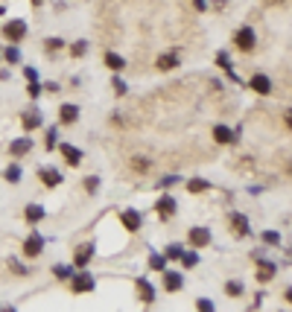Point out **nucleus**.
<instances>
[{
    "instance_id": "13",
    "label": "nucleus",
    "mask_w": 292,
    "mask_h": 312,
    "mask_svg": "<svg viewBox=\"0 0 292 312\" xmlns=\"http://www.w3.org/2000/svg\"><path fill=\"white\" fill-rule=\"evenodd\" d=\"M251 88H254V91H257V94H269V91H272V82H269V76H263V73H254V76H251Z\"/></svg>"
},
{
    "instance_id": "26",
    "label": "nucleus",
    "mask_w": 292,
    "mask_h": 312,
    "mask_svg": "<svg viewBox=\"0 0 292 312\" xmlns=\"http://www.w3.org/2000/svg\"><path fill=\"white\" fill-rule=\"evenodd\" d=\"M225 292L231 295V298H234V295H243V283H240V280H228L225 283Z\"/></svg>"
},
{
    "instance_id": "23",
    "label": "nucleus",
    "mask_w": 292,
    "mask_h": 312,
    "mask_svg": "<svg viewBox=\"0 0 292 312\" xmlns=\"http://www.w3.org/2000/svg\"><path fill=\"white\" fill-rule=\"evenodd\" d=\"M149 269H152V272H164V269H167V257L152 254V257H149Z\"/></svg>"
},
{
    "instance_id": "21",
    "label": "nucleus",
    "mask_w": 292,
    "mask_h": 312,
    "mask_svg": "<svg viewBox=\"0 0 292 312\" xmlns=\"http://www.w3.org/2000/svg\"><path fill=\"white\" fill-rule=\"evenodd\" d=\"M41 219H44V207H41V204H30V207H27V222H41Z\"/></svg>"
},
{
    "instance_id": "22",
    "label": "nucleus",
    "mask_w": 292,
    "mask_h": 312,
    "mask_svg": "<svg viewBox=\"0 0 292 312\" xmlns=\"http://www.w3.org/2000/svg\"><path fill=\"white\" fill-rule=\"evenodd\" d=\"M105 64H108L111 70H123V67H126L123 56H117V53H108V56H105Z\"/></svg>"
},
{
    "instance_id": "19",
    "label": "nucleus",
    "mask_w": 292,
    "mask_h": 312,
    "mask_svg": "<svg viewBox=\"0 0 292 312\" xmlns=\"http://www.w3.org/2000/svg\"><path fill=\"white\" fill-rule=\"evenodd\" d=\"M94 257V245H82V248L76 251V257H73V263L76 266H88V260Z\"/></svg>"
},
{
    "instance_id": "43",
    "label": "nucleus",
    "mask_w": 292,
    "mask_h": 312,
    "mask_svg": "<svg viewBox=\"0 0 292 312\" xmlns=\"http://www.w3.org/2000/svg\"><path fill=\"white\" fill-rule=\"evenodd\" d=\"M41 3H44V0H33V6H41Z\"/></svg>"
},
{
    "instance_id": "16",
    "label": "nucleus",
    "mask_w": 292,
    "mask_h": 312,
    "mask_svg": "<svg viewBox=\"0 0 292 312\" xmlns=\"http://www.w3.org/2000/svg\"><path fill=\"white\" fill-rule=\"evenodd\" d=\"M137 295H140L143 304H152L155 301V289L149 286V280H137Z\"/></svg>"
},
{
    "instance_id": "42",
    "label": "nucleus",
    "mask_w": 292,
    "mask_h": 312,
    "mask_svg": "<svg viewBox=\"0 0 292 312\" xmlns=\"http://www.w3.org/2000/svg\"><path fill=\"white\" fill-rule=\"evenodd\" d=\"M193 3H196V9H199V12H205V6H208L205 0H193Z\"/></svg>"
},
{
    "instance_id": "9",
    "label": "nucleus",
    "mask_w": 292,
    "mask_h": 312,
    "mask_svg": "<svg viewBox=\"0 0 292 312\" xmlns=\"http://www.w3.org/2000/svg\"><path fill=\"white\" fill-rule=\"evenodd\" d=\"M155 210H158L161 219H169L172 213H175V198H172V195H161L158 204H155Z\"/></svg>"
},
{
    "instance_id": "10",
    "label": "nucleus",
    "mask_w": 292,
    "mask_h": 312,
    "mask_svg": "<svg viewBox=\"0 0 292 312\" xmlns=\"http://www.w3.org/2000/svg\"><path fill=\"white\" fill-rule=\"evenodd\" d=\"M181 283H184V277H181L178 272H167V269H164V289H167V292H178Z\"/></svg>"
},
{
    "instance_id": "37",
    "label": "nucleus",
    "mask_w": 292,
    "mask_h": 312,
    "mask_svg": "<svg viewBox=\"0 0 292 312\" xmlns=\"http://www.w3.org/2000/svg\"><path fill=\"white\" fill-rule=\"evenodd\" d=\"M131 166L143 172V169H149V160H140V157H134V160H131Z\"/></svg>"
},
{
    "instance_id": "3",
    "label": "nucleus",
    "mask_w": 292,
    "mask_h": 312,
    "mask_svg": "<svg viewBox=\"0 0 292 312\" xmlns=\"http://www.w3.org/2000/svg\"><path fill=\"white\" fill-rule=\"evenodd\" d=\"M234 41H237V47L240 50H251L254 47V41H257V35H254V30L251 27H243V30H237V35H234Z\"/></svg>"
},
{
    "instance_id": "2",
    "label": "nucleus",
    "mask_w": 292,
    "mask_h": 312,
    "mask_svg": "<svg viewBox=\"0 0 292 312\" xmlns=\"http://www.w3.org/2000/svg\"><path fill=\"white\" fill-rule=\"evenodd\" d=\"M3 35L12 41V44H18V41H24V35H27V24L18 18V21H9L6 27H3Z\"/></svg>"
},
{
    "instance_id": "17",
    "label": "nucleus",
    "mask_w": 292,
    "mask_h": 312,
    "mask_svg": "<svg viewBox=\"0 0 292 312\" xmlns=\"http://www.w3.org/2000/svg\"><path fill=\"white\" fill-rule=\"evenodd\" d=\"M59 117H62V123H76V120H79V108L67 102V105L59 108Z\"/></svg>"
},
{
    "instance_id": "8",
    "label": "nucleus",
    "mask_w": 292,
    "mask_h": 312,
    "mask_svg": "<svg viewBox=\"0 0 292 312\" xmlns=\"http://www.w3.org/2000/svg\"><path fill=\"white\" fill-rule=\"evenodd\" d=\"M120 222H123L126 231H137V228L143 225V216H140L137 210H123V213H120Z\"/></svg>"
},
{
    "instance_id": "33",
    "label": "nucleus",
    "mask_w": 292,
    "mask_h": 312,
    "mask_svg": "<svg viewBox=\"0 0 292 312\" xmlns=\"http://www.w3.org/2000/svg\"><path fill=\"white\" fill-rule=\"evenodd\" d=\"M181 254H184V248H181V245H169V248H167V257H169V260H178Z\"/></svg>"
},
{
    "instance_id": "11",
    "label": "nucleus",
    "mask_w": 292,
    "mask_h": 312,
    "mask_svg": "<svg viewBox=\"0 0 292 312\" xmlns=\"http://www.w3.org/2000/svg\"><path fill=\"white\" fill-rule=\"evenodd\" d=\"M59 149H62V155H65V160L70 163V166H79V163H82V152H79L76 146H70V143H62Z\"/></svg>"
},
{
    "instance_id": "15",
    "label": "nucleus",
    "mask_w": 292,
    "mask_h": 312,
    "mask_svg": "<svg viewBox=\"0 0 292 312\" xmlns=\"http://www.w3.org/2000/svg\"><path fill=\"white\" fill-rule=\"evenodd\" d=\"M213 140H216V143H234L237 134H234L228 125H216V128H213Z\"/></svg>"
},
{
    "instance_id": "39",
    "label": "nucleus",
    "mask_w": 292,
    "mask_h": 312,
    "mask_svg": "<svg viewBox=\"0 0 292 312\" xmlns=\"http://www.w3.org/2000/svg\"><path fill=\"white\" fill-rule=\"evenodd\" d=\"M59 47H62V38H50L47 41V50H59Z\"/></svg>"
},
{
    "instance_id": "4",
    "label": "nucleus",
    "mask_w": 292,
    "mask_h": 312,
    "mask_svg": "<svg viewBox=\"0 0 292 312\" xmlns=\"http://www.w3.org/2000/svg\"><path fill=\"white\" fill-rule=\"evenodd\" d=\"M254 263H257V280H272L275 277V272H278V266L275 263H269V260H263L260 254H254Z\"/></svg>"
},
{
    "instance_id": "25",
    "label": "nucleus",
    "mask_w": 292,
    "mask_h": 312,
    "mask_svg": "<svg viewBox=\"0 0 292 312\" xmlns=\"http://www.w3.org/2000/svg\"><path fill=\"white\" fill-rule=\"evenodd\" d=\"M6 181H12V184H18V181H21V166H15V163H12V166L6 169Z\"/></svg>"
},
{
    "instance_id": "29",
    "label": "nucleus",
    "mask_w": 292,
    "mask_h": 312,
    "mask_svg": "<svg viewBox=\"0 0 292 312\" xmlns=\"http://www.w3.org/2000/svg\"><path fill=\"white\" fill-rule=\"evenodd\" d=\"M3 59H6L9 64H18V62H21V56H18V50H15V47H9V50L3 53Z\"/></svg>"
},
{
    "instance_id": "18",
    "label": "nucleus",
    "mask_w": 292,
    "mask_h": 312,
    "mask_svg": "<svg viewBox=\"0 0 292 312\" xmlns=\"http://www.w3.org/2000/svg\"><path fill=\"white\" fill-rule=\"evenodd\" d=\"M21 123H24V128H27V131H33V128H38V125H41V111H27V114H24V117H21Z\"/></svg>"
},
{
    "instance_id": "45",
    "label": "nucleus",
    "mask_w": 292,
    "mask_h": 312,
    "mask_svg": "<svg viewBox=\"0 0 292 312\" xmlns=\"http://www.w3.org/2000/svg\"><path fill=\"white\" fill-rule=\"evenodd\" d=\"M269 3H281V0H269Z\"/></svg>"
},
{
    "instance_id": "35",
    "label": "nucleus",
    "mask_w": 292,
    "mask_h": 312,
    "mask_svg": "<svg viewBox=\"0 0 292 312\" xmlns=\"http://www.w3.org/2000/svg\"><path fill=\"white\" fill-rule=\"evenodd\" d=\"M44 146H47V149H53V146H56V128H50V131H47V137H44Z\"/></svg>"
},
{
    "instance_id": "38",
    "label": "nucleus",
    "mask_w": 292,
    "mask_h": 312,
    "mask_svg": "<svg viewBox=\"0 0 292 312\" xmlns=\"http://www.w3.org/2000/svg\"><path fill=\"white\" fill-rule=\"evenodd\" d=\"M27 91H30V96H33V99H35V96L41 94V85H38V82H35V79H33V82H30V88H27Z\"/></svg>"
},
{
    "instance_id": "5",
    "label": "nucleus",
    "mask_w": 292,
    "mask_h": 312,
    "mask_svg": "<svg viewBox=\"0 0 292 312\" xmlns=\"http://www.w3.org/2000/svg\"><path fill=\"white\" fill-rule=\"evenodd\" d=\"M41 251H44V236H41V234H30L27 242H24V254H27V257H38Z\"/></svg>"
},
{
    "instance_id": "30",
    "label": "nucleus",
    "mask_w": 292,
    "mask_h": 312,
    "mask_svg": "<svg viewBox=\"0 0 292 312\" xmlns=\"http://www.w3.org/2000/svg\"><path fill=\"white\" fill-rule=\"evenodd\" d=\"M111 88H114V94H117V96H123V94H126V82H123V79H117V76H114Z\"/></svg>"
},
{
    "instance_id": "36",
    "label": "nucleus",
    "mask_w": 292,
    "mask_h": 312,
    "mask_svg": "<svg viewBox=\"0 0 292 312\" xmlns=\"http://www.w3.org/2000/svg\"><path fill=\"white\" fill-rule=\"evenodd\" d=\"M9 269H12V272H15V274H27V269H24V266H21V263H18V260H15V257H12V260H9Z\"/></svg>"
},
{
    "instance_id": "6",
    "label": "nucleus",
    "mask_w": 292,
    "mask_h": 312,
    "mask_svg": "<svg viewBox=\"0 0 292 312\" xmlns=\"http://www.w3.org/2000/svg\"><path fill=\"white\" fill-rule=\"evenodd\" d=\"M38 178H41V184H44V187H56V184H62V172H59V169H53V166L38 169Z\"/></svg>"
},
{
    "instance_id": "24",
    "label": "nucleus",
    "mask_w": 292,
    "mask_h": 312,
    "mask_svg": "<svg viewBox=\"0 0 292 312\" xmlns=\"http://www.w3.org/2000/svg\"><path fill=\"white\" fill-rule=\"evenodd\" d=\"M210 187L205 178H193V181H187V193H205V190Z\"/></svg>"
},
{
    "instance_id": "7",
    "label": "nucleus",
    "mask_w": 292,
    "mask_h": 312,
    "mask_svg": "<svg viewBox=\"0 0 292 312\" xmlns=\"http://www.w3.org/2000/svg\"><path fill=\"white\" fill-rule=\"evenodd\" d=\"M190 245H193V248L210 245V231H208V228H193V231H190Z\"/></svg>"
},
{
    "instance_id": "20",
    "label": "nucleus",
    "mask_w": 292,
    "mask_h": 312,
    "mask_svg": "<svg viewBox=\"0 0 292 312\" xmlns=\"http://www.w3.org/2000/svg\"><path fill=\"white\" fill-rule=\"evenodd\" d=\"M158 67H161V70H172V67H178V56H172V53L158 56Z\"/></svg>"
},
{
    "instance_id": "40",
    "label": "nucleus",
    "mask_w": 292,
    "mask_h": 312,
    "mask_svg": "<svg viewBox=\"0 0 292 312\" xmlns=\"http://www.w3.org/2000/svg\"><path fill=\"white\" fill-rule=\"evenodd\" d=\"M196 307H199V310H213V304H210V301H205V298H202V301H196Z\"/></svg>"
},
{
    "instance_id": "34",
    "label": "nucleus",
    "mask_w": 292,
    "mask_h": 312,
    "mask_svg": "<svg viewBox=\"0 0 292 312\" xmlns=\"http://www.w3.org/2000/svg\"><path fill=\"white\" fill-rule=\"evenodd\" d=\"M178 260H181V263H184V266H187V269H190V266H196V263H199V257H196V254H181V257H178Z\"/></svg>"
},
{
    "instance_id": "41",
    "label": "nucleus",
    "mask_w": 292,
    "mask_h": 312,
    "mask_svg": "<svg viewBox=\"0 0 292 312\" xmlns=\"http://www.w3.org/2000/svg\"><path fill=\"white\" fill-rule=\"evenodd\" d=\"M24 76H27V79L33 82V79H35V70H33V67H24Z\"/></svg>"
},
{
    "instance_id": "28",
    "label": "nucleus",
    "mask_w": 292,
    "mask_h": 312,
    "mask_svg": "<svg viewBox=\"0 0 292 312\" xmlns=\"http://www.w3.org/2000/svg\"><path fill=\"white\" fill-rule=\"evenodd\" d=\"M85 190H88V193H97L99 190V178L97 175H88V178H85Z\"/></svg>"
},
{
    "instance_id": "1",
    "label": "nucleus",
    "mask_w": 292,
    "mask_h": 312,
    "mask_svg": "<svg viewBox=\"0 0 292 312\" xmlns=\"http://www.w3.org/2000/svg\"><path fill=\"white\" fill-rule=\"evenodd\" d=\"M94 274H88V272H82V274H70V289L76 292V295H82V292H94Z\"/></svg>"
},
{
    "instance_id": "12",
    "label": "nucleus",
    "mask_w": 292,
    "mask_h": 312,
    "mask_svg": "<svg viewBox=\"0 0 292 312\" xmlns=\"http://www.w3.org/2000/svg\"><path fill=\"white\" fill-rule=\"evenodd\" d=\"M30 149H33V140H30V137H18V140H15V143L9 146V152H12V155H15V157L27 155Z\"/></svg>"
},
{
    "instance_id": "14",
    "label": "nucleus",
    "mask_w": 292,
    "mask_h": 312,
    "mask_svg": "<svg viewBox=\"0 0 292 312\" xmlns=\"http://www.w3.org/2000/svg\"><path fill=\"white\" fill-rule=\"evenodd\" d=\"M231 228L240 234V236H249V219L243 213H231Z\"/></svg>"
},
{
    "instance_id": "27",
    "label": "nucleus",
    "mask_w": 292,
    "mask_h": 312,
    "mask_svg": "<svg viewBox=\"0 0 292 312\" xmlns=\"http://www.w3.org/2000/svg\"><path fill=\"white\" fill-rule=\"evenodd\" d=\"M263 239H266L269 245H281V234H278V231H266V234H263Z\"/></svg>"
},
{
    "instance_id": "32",
    "label": "nucleus",
    "mask_w": 292,
    "mask_h": 312,
    "mask_svg": "<svg viewBox=\"0 0 292 312\" xmlns=\"http://www.w3.org/2000/svg\"><path fill=\"white\" fill-rule=\"evenodd\" d=\"M85 50H88V44H85V41H76V44L70 47V53H73V56H85Z\"/></svg>"
},
{
    "instance_id": "31",
    "label": "nucleus",
    "mask_w": 292,
    "mask_h": 312,
    "mask_svg": "<svg viewBox=\"0 0 292 312\" xmlns=\"http://www.w3.org/2000/svg\"><path fill=\"white\" fill-rule=\"evenodd\" d=\"M53 272H56V277H62V280H67V277L73 274V269H67V266H56Z\"/></svg>"
},
{
    "instance_id": "44",
    "label": "nucleus",
    "mask_w": 292,
    "mask_h": 312,
    "mask_svg": "<svg viewBox=\"0 0 292 312\" xmlns=\"http://www.w3.org/2000/svg\"><path fill=\"white\" fill-rule=\"evenodd\" d=\"M0 18H3V6H0Z\"/></svg>"
}]
</instances>
